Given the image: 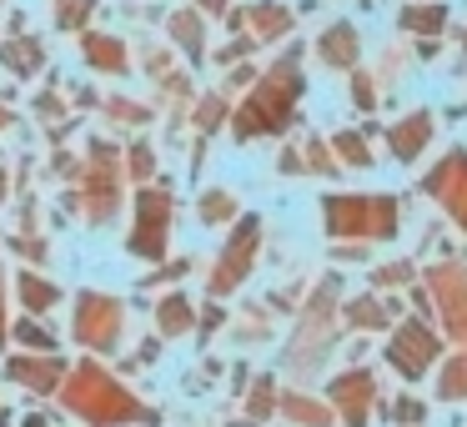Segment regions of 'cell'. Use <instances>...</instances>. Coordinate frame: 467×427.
I'll list each match as a JSON object with an SVG mask.
<instances>
[{
    "label": "cell",
    "instance_id": "cell-1",
    "mask_svg": "<svg viewBox=\"0 0 467 427\" xmlns=\"http://www.w3.org/2000/svg\"><path fill=\"white\" fill-rule=\"evenodd\" d=\"M66 402L76 407V412L86 417V422H96V427H111V422H151V412H146L141 402H136L126 387H116L106 372H96L91 362L86 367H76V377H71V387H66Z\"/></svg>",
    "mask_w": 467,
    "mask_h": 427
},
{
    "label": "cell",
    "instance_id": "cell-2",
    "mask_svg": "<svg viewBox=\"0 0 467 427\" xmlns=\"http://www.w3.org/2000/svg\"><path fill=\"white\" fill-rule=\"evenodd\" d=\"M296 91H302V76H296V56H286L272 76L252 91V101L242 106V121H236V136H256V131H282L292 121Z\"/></svg>",
    "mask_w": 467,
    "mask_h": 427
},
{
    "label": "cell",
    "instance_id": "cell-3",
    "mask_svg": "<svg viewBox=\"0 0 467 427\" xmlns=\"http://www.w3.org/2000/svg\"><path fill=\"white\" fill-rule=\"evenodd\" d=\"M327 222H332V236H392L397 202H387V196H327Z\"/></svg>",
    "mask_w": 467,
    "mask_h": 427
},
{
    "label": "cell",
    "instance_id": "cell-4",
    "mask_svg": "<svg viewBox=\"0 0 467 427\" xmlns=\"http://www.w3.org/2000/svg\"><path fill=\"white\" fill-rule=\"evenodd\" d=\"M116 332H121V307H116L111 297L86 292L81 312H76V337H81L86 347H96V352H106V347L116 342Z\"/></svg>",
    "mask_w": 467,
    "mask_h": 427
},
{
    "label": "cell",
    "instance_id": "cell-5",
    "mask_svg": "<svg viewBox=\"0 0 467 427\" xmlns=\"http://www.w3.org/2000/svg\"><path fill=\"white\" fill-rule=\"evenodd\" d=\"M387 357H392V367H397L402 377H422L427 367L437 362V337L427 332V327L407 322V327H397V337H392V347H387Z\"/></svg>",
    "mask_w": 467,
    "mask_h": 427
},
{
    "label": "cell",
    "instance_id": "cell-6",
    "mask_svg": "<svg viewBox=\"0 0 467 427\" xmlns=\"http://www.w3.org/2000/svg\"><path fill=\"white\" fill-rule=\"evenodd\" d=\"M136 212H141V226L131 232V252H136V256H161L166 216H171V196H166V192H141V196H136Z\"/></svg>",
    "mask_w": 467,
    "mask_h": 427
},
{
    "label": "cell",
    "instance_id": "cell-7",
    "mask_svg": "<svg viewBox=\"0 0 467 427\" xmlns=\"http://www.w3.org/2000/svg\"><path fill=\"white\" fill-rule=\"evenodd\" d=\"M256 242H262V226H256V222H242V232L232 236L222 266L212 272V292H232V286L242 282V276H246V262H252V252H256Z\"/></svg>",
    "mask_w": 467,
    "mask_h": 427
},
{
    "label": "cell",
    "instance_id": "cell-8",
    "mask_svg": "<svg viewBox=\"0 0 467 427\" xmlns=\"http://www.w3.org/2000/svg\"><path fill=\"white\" fill-rule=\"evenodd\" d=\"M427 192L442 196V202L457 212V222L467 226V156H447V161L427 176Z\"/></svg>",
    "mask_w": 467,
    "mask_h": 427
},
{
    "label": "cell",
    "instance_id": "cell-9",
    "mask_svg": "<svg viewBox=\"0 0 467 427\" xmlns=\"http://www.w3.org/2000/svg\"><path fill=\"white\" fill-rule=\"evenodd\" d=\"M372 377L367 372H347V377H337L332 382V402L342 407V417H347V427H367V402H372Z\"/></svg>",
    "mask_w": 467,
    "mask_h": 427
},
{
    "label": "cell",
    "instance_id": "cell-10",
    "mask_svg": "<svg viewBox=\"0 0 467 427\" xmlns=\"http://www.w3.org/2000/svg\"><path fill=\"white\" fill-rule=\"evenodd\" d=\"M432 286L442 292L447 327H452L457 337H467V276H462V272H452V266H442V272L432 276Z\"/></svg>",
    "mask_w": 467,
    "mask_h": 427
},
{
    "label": "cell",
    "instance_id": "cell-11",
    "mask_svg": "<svg viewBox=\"0 0 467 427\" xmlns=\"http://www.w3.org/2000/svg\"><path fill=\"white\" fill-rule=\"evenodd\" d=\"M427 136H432V121H427V116H407V121L392 131V151L402 156V161H412V156L427 146Z\"/></svg>",
    "mask_w": 467,
    "mask_h": 427
},
{
    "label": "cell",
    "instance_id": "cell-12",
    "mask_svg": "<svg viewBox=\"0 0 467 427\" xmlns=\"http://www.w3.org/2000/svg\"><path fill=\"white\" fill-rule=\"evenodd\" d=\"M11 377L31 382L36 392H56V382H61V362H31V357H16V362H11Z\"/></svg>",
    "mask_w": 467,
    "mask_h": 427
},
{
    "label": "cell",
    "instance_id": "cell-13",
    "mask_svg": "<svg viewBox=\"0 0 467 427\" xmlns=\"http://www.w3.org/2000/svg\"><path fill=\"white\" fill-rule=\"evenodd\" d=\"M5 66H11L16 76H31L36 66H41V46H36V41H21V46H5Z\"/></svg>",
    "mask_w": 467,
    "mask_h": 427
},
{
    "label": "cell",
    "instance_id": "cell-14",
    "mask_svg": "<svg viewBox=\"0 0 467 427\" xmlns=\"http://www.w3.org/2000/svg\"><path fill=\"white\" fill-rule=\"evenodd\" d=\"M192 327V302L186 297H166L161 302V332H186Z\"/></svg>",
    "mask_w": 467,
    "mask_h": 427
},
{
    "label": "cell",
    "instance_id": "cell-15",
    "mask_svg": "<svg viewBox=\"0 0 467 427\" xmlns=\"http://www.w3.org/2000/svg\"><path fill=\"white\" fill-rule=\"evenodd\" d=\"M322 51H327V61L332 66H352V56H357V36L352 31H332L322 41Z\"/></svg>",
    "mask_w": 467,
    "mask_h": 427
},
{
    "label": "cell",
    "instance_id": "cell-16",
    "mask_svg": "<svg viewBox=\"0 0 467 427\" xmlns=\"http://www.w3.org/2000/svg\"><path fill=\"white\" fill-rule=\"evenodd\" d=\"M437 392L447 397V402H457V397H467V352L457 357V362H447V372H442V387Z\"/></svg>",
    "mask_w": 467,
    "mask_h": 427
},
{
    "label": "cell",
    "instance_id": "cell-17",
    "mask_svg": "<svg viewBox=\"0 0 467 427\" xmlns=\"http://www.w3.org/2000/svg\"><path fill=\"white\" fill-rule=\"evenodd\" d=\"M86 56L101 61V71H126V51L116 41H86Z\"/></svg>",
    "mask_w": 467,
    "mask_h": 427
},
{
    "label": "cell",
    "instance_id": "cell-18",
    "mask_svg": "<svg viewBox=\"0 0 467 427\" xmlns=\"http://www.w3.org/2000/svg\"><path fill=\"white\" fill-rule=\"evenodd\" d=\"M21 297H26V307H31V312H46V307L56 302V286L36 282V276H21Z\"/></svg>",
    "mask_w": 467,
    "mask_h": 427
},
{
    "label": "cell",
    "instance_id": "cell-19",
    "mask_svg": "<svg viewBox=\"0 0 467 427\" xmlns=\"http://www.w3.org/2000/svg\"><path fill=\"white\" fill-rule=\"evenodd\" d=\"M282 26H286V11H282V5H262V11H252V31L276 36Z\"/></svg>",
    "mask_w": 467,
    "mask_h": 427
},
{
    "label": "cell",
    "instance_id": "cell-20",
    "mask_svg": "<svg viewBox=\"0 0 467 427\" xmlns=\"http://www.w3.org/2000/svg\"><path fill=\"white\" fill-rule=\"evenodd\" d=\"M171 31L186 41V51H192V56H202V31H196V16H176Z\"/></svg>",
    "mask_w": 467,
    "mask_h": 427
},
{
    "label": "cell",
    "instance_id": "cell-21",
    "mask_svg": "<svg viewBox=\"0 0 467 427\" xmlns=\"http://www.w3.org/2000/svg\"><path fill=\"white\" fill-rule=\"evenodd\" d=\"M286 412H292V417H302L306 427H327V412H322V407H312L306 397H292V402H286Z\"/></svg>",
    "mask_w": 467,
    "mask_h": 427
},
{
    "label": "cell",
    "instance_id": "cell-22",
    "mask_svg": "<svg viewBox=\"0 0 467 427\" xmlns=\"http://www.w3.org/2000/svg\"><path fill=\"white\" fill-rule=\"evenodd\" d=\"M352 322H362V327H382L387 322V312L377 302H352Z\"/></svg>",
    "mask_w": 467,
    "mask_h": 427
},
{
    "label": "cell",
    "instance_id": "cell-23",
    "mask_svg": "<svg viewBox=\"0 0 467 427\" xmlns=\"http://www.w3.org/2000/svg\"><path fill=\"white\" fill-rule=\"evenodd\" d=\"M402 26H412V31H437V26H442V11H407Z\"/></svg>",
    "mask_w": 467,
    "mask_h": 427
},
{
    "label": "cell",
    "instance_id": "cell-24",
    "mask_svg": "<svg viewBox=\"0 0 467 427\" xmlns=\"http://www.w3.org/2000/svg\"><path fill=\"white\" fill-rule=\"evenodd\" d=\"M337 146H342V156H347V161H352V166H367V161H372V156L362 151V141H357V136H342V141H337Z\"/></svg>",
    "mask_w": 467,
    "mask_h": 427
},
{
    "label": "cell",
    "instance_id": "cell-25",
    "mask_svg": "<svg viewBox=\"0 0 467 427\" xmlns=\"http://www.w3.org/2000/svg\"><path fill=\"white\" fill-rule=\"evenodd\" d=\"M202 216H206V222H216V216H232V202H226V196H206V202H202Z\"/></svg>",
    "mask_w": 467,
    "mask_h": 427
},
{
    "label": "cell",
    "instance_id": "cell-26",
    "mask_svg": "<svg viewBox=\"0 0 467 427\" xmlns=\"http://www.w3.org/2000/svg\"><path fill=\"white\" fill-rule=\"evenodd\" d=\"M16 337H21V342H31V347H56L51 337H46L41 327H31V322H21V327H16Z\"/></svg>",
    "mask_w": 467,
    "mask_h": 427
},
{
    "label": "cell",
    "instance_id": "cell-27",
    "mask_svg": "<svg viewBox=\"0 0 467 427\" xmlns=\"http://www.w3.org/2000/svg\"><path fill=\"white\" fill-rule=\"evenodd\" d=\"M256 387H262V392L252 397V412H256V417H266V412H272V382H256Z\"/></svg>",
    "mask_w": 467,
    "mask_h": 427
},
{
    "label": "cell",
    "instance_id": "cell-28",
    "mask_svg": "<svg viewBox=\"0 0 467 427\" xmlns=\"http://www.w3.org/2000/svg\"><path fill=\"white\" fill-rule=\"evenodd\" d=\"M397 417H402V422H422V402L402 397V402H397Z\"/></svg>",
    "mask_w": 467,
    "mask_h": 427
},
{
    "label": "cell",
    "instance_id": "cell-29",
    "mask_svg": "<svg viewBox=\"0 0 467 427\" xmlns=\"http://www.w3.org/2000/svg\"><path fill=\"white\" fill-rule=\"evenodd\" d=\"M131 172L146 176V172H151V156H146V151H131Z\"/></svg>",
    "mask_w": 467,
    "mask_h": 427
},
{
    "label": "cell",
    "instance_id": "cell-30",
    "mask_svg": "<svg viewBox=\"0 0 467 427\" xmlns=\"http://www.w3.org/2000/svg\"><path fill=\"white\" fill-rule=\"evenodd\" d=\"M0 342H5V312H0Z\"/></svg>",
    "mask_w": 467,
    "mask_h": 427
},
{
    "label": "cell",
    "instance_id": "cell-31",
    "mask_svg": "<svg viewBox=\"0 0 467 427\" xmlns=\"http://www.w3.org/2000/svg\"><path fill=\"white\" fill-rule=\"evenodd\" d=\"M0 192H5V176H0Z\"/></svg>",
    "mask_w": 467,
    "mask_h": 427
},
{
    "label": "cell",
    "instance_id": "cell-32",
    "mask_svg": "<svg viewBox=\"0 0 467 427\" xmlns=\"http://www.w3.org/2000/svg\"><path fill=\"white\" fill-rule=\"evenodd\" d=\"M0 121H5V116H0Z\"/></svg>",
    "mask_w": 467,
    "mask_h": 427
}]
</instances>
